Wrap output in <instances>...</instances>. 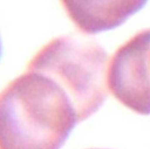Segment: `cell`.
Masks as SVG:
<instances>
[{
  "mask_svg": "<svg viewBox=\"0 0 150 149\" xmlns=\"http://www.w3.org/2000/svg\"><path fill=\"white\" fill-rule=\"evenodd\" d=\"M92 149H100V148H92Z\"/></svg>",
  "mask_w": 150,
  "mask_h": 149,
  "instance_id": "5",
  "label": "cell"
},
{
  "mask_svg": "<svg viewBox=\"0 0 150 149\" xmlns=\"http://www.w3.org/2000/svg\"><path fill=\"white\" fill-rule=\"evenodd\" d=\"M108 54L93 39L76 34L55 38L27 68L57 80L74 103L80 121L95 113L108 96Z\"/></svg>",
  "mask_w": 150,
  "mask_h": 149,
  "instance_id": "2",
  "label": "cell"
},
{
  "mask_svg": "<svg viewBox=\"0 0 150 149\" xmlns=\"http://www.w3.org/2000/svg\"><path fill=\"white\" fill-rule=\"evenodd\" d=\"M79 122L64 88L27 68L0 96V149H60Z\"/></svg>",
  "mask_w": 150,
  "mask_h": 149,
  "instance_id": "1",
  "label": "cell"
},
{
  "mask_svg": "<svg viewBox=\"0 0 150 149\" xmlns=\"http://www.w3.org/2000/svg\"><path fill=\"white\" fill-rule=\"evenodd\" d=\"M116 99L141 115H150V29L138 32L118 48L108 70Z\"/></svg>",
  "mask_w": 150,
  "mask_h": 149,
  "instance_id": "3",
  "label": "cell"
},
{
  "mask_svg": "<svg viewBox=\"0 0 150 149\" xmlns=\"http://www.w3.org/2000/svg\"><path fill=\"white\" fill-rule=\"evenodd\" d=\"M80 32L87 34L121 26L143 8L148 0H60Z\"/></svg>",
  "mask_w": 150,
  "mask_h": 149,
  "instance_id": "4",
  "label": "cell"
}]
</instances>
